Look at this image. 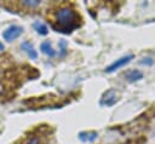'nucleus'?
Instances as JSON below:
<instances>
[{
	"mask_svg": "<svg viewBox=\"0 0 155 144\" xmlns=\"http://www.w3.org/2000/svg\"><path fill=\"white\" fill-rule=\"evenodd\" d=\"M23 31V28L22 27H18V25H11L8 27L4 33H2V36L6 41H12L15 39H17Z\"/></svg>",
	"mask_w": 155,
	"mask_h": 144,
	"instance_id": "nucleus-4",
	"label": "nucleus"
},
{
	"mask_svg": "<svg viewBox=\"0 0 155 144\" xmlns=\"http://www.w3.org/2000/svg\"><path fill=\"white\" fill-rule=\"evenodd\" d=\"M48 21L51 27L59 33L69 34L82 24V18L70 2L56 4L50 11Z\"/></svg>",
	"mask_w": 155,
	"mask_h": 144,
	"instance_id": "nucleus-1",
	"label": "nucleus"
},
{
	"mask_svg": "<svg viewBox=\"0 0 155 144\" xmlns=\"http://www.w3.org/2000/svg\"><path fill=\"white\" fill-rule=\"evenodd\" d=\"M132 58H133V54H128V56H125V57H122V58L116 59L114 63H111L109 67L105 68V73H113V71H115L116 69H119V68L124 67L125 64H127Z\"/></svg>",
	"mask_w": 155,
	"mask_h": 144,
	"instance_id": "nucleus-5",
	"label": "nucleus"
},
{
	"mask_svg": "<svg viewBox=\"0 0 155 144\" xmlns=\"http://www.w3.org/2000/svg\"><path fill=\"white\" fill-rule=\"evenodd\" d=\"M15 144H56L54 129L48 125H40L28 131Z\"/></svg>",
	"mask_w": 155,
	"mask_h": 144,
	"instance_id": "nucleus-2",
	"label": "nucleus"
},
{
	"mask_svg": "<svg viewBox=\"0 0 155 144\" xmlns=\"http://www.w3.org/2000/svg\"><path fill=\"white\" fill-rule=\"evenodd\" d=\"M140 63H142V64H145V65H151V64L154 63V61H153L151 58H143V59L140 61Z\"/></svg>",
	"mask_w": 155,
	"mask_h": 144,
	"instance_id": "nucleus-11",
	"label": "nucleus"
},
{
	"mask_svg": "<svg viewBox=\"0 0 155 144\" xmlns=\"http://www.w3.org/2000/svg\"><path fill=\"white\" fill-rule=\"evenodd\" d=\"M21 47H22V50H24V52L29 56V58H31V59H36V57H38V52L34 50L31 42H29V41H24V42H22Z\"/></svg>",
	"mask_w": 155,
	"mask_h": 144,
	"instance_id": "nucleus-7",
	"label": "nucleus"
},
{
	"mask_svg": "<svg viewBox=\"0 0 155 144\" xmlns=\"http://www.w3.org/2000/svg\"><path fill=\"white\" fill-rule=\"evenodd\" d=\"M1 50H4V45L0 42V51H1Z\"/></svg>",
	"mask_w": 155,
	"mask_h": 144,
	"instance_id": "nucleus-12",
	"label": "nucleus"
},
{
	"mask_svg": "<svg viewBox=\"0 0 155 144\" xmlns=\"http://www.w3.org/2000/svg\"><path fill=\"white\" fill-rule=\"evenodd\" d=\"M124 76H125L128 81L133 82V81L140 80V79L143 77V73H142L140 70H137V69H130V70H127V71L124 74Z\"/></svg>",
	"mask_w": 155,
	"mask_h": 144,
	"instance_id": "nucleus-6",
	"label": "nucleus"
},
{
	"mask_svg": "<svg viewBox=\"0 0 155 144\" xmlns=\"http://www.w3.org/2000/svg\"><path fill=\"white\" fill-rule=\"evenodd\" d=\"M40 48H41V51H42V52H44L45 54H47L48 57H54V56H56V51H54V50L52 48L51 41H48V40L44 41V42L41 44Z\"/></svg>",
	"mask_w": 155,
	"mask_h": 144,
	"instance_id": "nucleus-8",
	"label": "nucleus"
},
{
	"mask_svg": "<svg viewBox=\"0 0 155 144\" xmlns=\"http://www.w3.org/2000/svg\"><path fill=\"white\" fill-rule=\"evenodd\" d=\"M79 138L84 142H92L97 138V132H81L79 134Z\"/></svg>",
	"mask_w": 155,
	"mask_h": 144,
	"instance_id": "nucleus-9",
	"label": "nucleus"
},
{
	"mask_svg": "<svg viewBox=\"0 0 155 144\" xmlns=\"http://www.w3.org/2000/svg\"><path fill=\"white\" fill-rule=\"evenodd\" d=\"M119 99V93L114 88H109L108 91L104 92L102 99H101V105H104V106H111L114 105Z\"/></svg>",
	"mask_w": 155,
	"mask_h": 144,
	"instance_id": "nucleus-3",
	"label": "nucleus"
},
{
	"mask_svg": "<svg viewBox=\"0 0 155 144\" xmlns=\"http://www.w3.org/2000/svg\"><path fill=\"white\" fill-rule=\"evenodd\" d=\"M34 29H35L39 34H41V35H46L47 31H48L47 27H46L45 24L40 23V22H35V23H34Z\"/></svg>",
	"mask_w": 155,
	"mask_h": 144,
	"instance_id": "nucleus-10",
	"label": "nucleus"
}]
</instances>
